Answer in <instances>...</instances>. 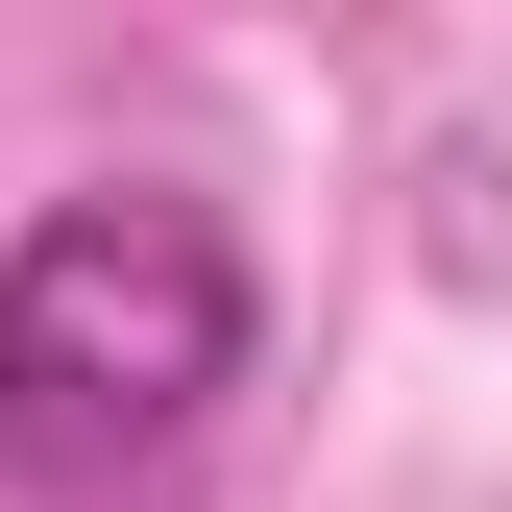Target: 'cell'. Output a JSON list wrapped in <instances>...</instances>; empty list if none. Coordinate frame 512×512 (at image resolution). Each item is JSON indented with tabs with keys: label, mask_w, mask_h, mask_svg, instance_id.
Here are the masks:
<instances>
[{
	"label": "cell",
	"mask_w": 512,
	"mask_h": 512,
	"mask_svg": "<svg viewBox=\"0 0 512 512\" xmlns=\"http://www.w3.org/2000/svg\"><path fill=\"white\" fill-rule=\"evenodd\" d=\"M244 342H269V293H244V220L171 196V171H98V196H25L0 244V488H122L171 464Z\"/></svg>",
	"instance_id": "cell-1"
}]
</instances>
